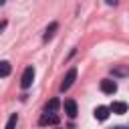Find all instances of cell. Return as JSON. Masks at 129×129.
I'll return each mask as SVG.
<instances>
[{"mask_svg":"<svg viewBox=\"0 0 129 129\" xmlns=\"http://www.w3.org/2000/svg\"><path fill=\"white\" fill-rule=\"evenodd\" d=\"M34 81V67H26L24 73H22V79H20V87L22 89H28Z\"/></svg>","mask_w":129,"mask_h":129,"instance_id":"obj_1","label":"cell"},{"mask_svg":"<svg viewBox=\"0 0 129 129\" xmlns=\"http://www.w3.org/2000/svg\"><path fill=\"white\" fill-rule=\"evenodd\" d=\"M75 79H77V69H69V73L64 75V79H62V83H60V91H62V93L69 91V89L73 87Z\"/></svg>","mask_w":129,"mask_h":129,"instance_id":"obj_2","label":"cell"},{"mask_svg":"<svg viewBox=\"0 0 129 129\" xmlns=\"http://www.w3.org/2000/svg\"><path fill=\"white\" fill-rule=\"evenodd\" d=\"M38 123L44 127V125H58V115L56 113H42V117L38 119Z\"/></svg>","mask_w":129,"mask_h":129,"instance_id":"obj_3","label":"cell"},{"mask_svg":"<svg viewBox=\"0 0 129 129\" xmlns=\"http://www.w3.org/2000/svg\"><path fill=\"white\" fill-rule=\"evenodd\" d=\"M101 91L107 93V95H113V93L117 91V83L111 81V79H103V81H101Z\"/></svg>","mask_w":129,"mask_h":129,"instance_id":"obj_4","label":"cell"},{"mask_svg":"<svg viewBox=\"0 0 129 129\" xmlns=\"http://www.w3.org/2000/svg\"><path fill=\"white\" fill-rule=\"evenodd\" d=\"M64 113H67V117H71V119L77 117V103H75L73 99H67V101H64Z\"/></svg>","mask_w":129,"mask_h":129,"instance_id":"obj_5","label":"cell"},{"mask_svg":"<svg viewBox=\"0 0 129 129\" xmlns=\"http://www.w3.org/2000/svg\"><path fill=\"white\" fill-rule=\"evenodd\" d=\"M58 30V22H50L48 26H46V30H44V34H42V40L44 42H48L52 36H54V32Z\"/></svg>","mask_w":129,"mask_h":129,"instance_id":"obj_6","label":"cell"},{"mask_svg":"<svg viewBox=\"0 0 129 129\" xmlns=\"http://www.w3.org/2000/svg\"><path fill=\"white\" fill-rule=\"evenodd\" d=\"M109 109H111L115 115H123V113H127V103H123V101H115Z\"/></svg>","mask_w":129,"mask_h":129,"instance_id":"obj_7","label":"cell"},{"mask_svg":"<svg viewBox=\"0 0 129 129\" xmlns=\"http://www.w3.org/2000/svg\"><path fill=\"white\" fill-rule=\"evenodd\" d=\"M109 113H111V109L101 105V107H97V109H95V119H99V121H105V119L109 117Z\"/></svg>","mask_w":129,"mask_h":129,"instance_id":"obj_8","label":"cell"},{"mask_svg":"<svg viewBox=\"0 0 129 129\" xmlns=\"http://www.w3.org/2000/svg\"><path fill=\"white\" fill-rule=\"evenodd\" d=\"M56 109H58V99H50L44 105V113H56Z\"/></svg>","mask_w":129,"mask_h":129,"instance_id":"obj_9","label":"cell"},{"mask_svg":"<svg viewBox=\"0 0 129 129\" xmlns=\"http://www.w3.org/2000/svg\"><path fill=\"white\" fill-rule=\"evenodd\" d=\"M10 71H12L10 62H8V60H0V77H8Z\"/></svg>","mask_w":129,"mask_h":129,"instance_id":"obj_10","label":"cell"},{"mask_svg":"<svg viewBox=\"0 0 129 129\" xmlns=\"http://www.w3.org/2000/svg\"><path fill=\"white\" fill-rule=\"evenodd\" d=\"M111 73L117 75V77H125V75H129V69H127V67H113Z\"/></svg>","mask_w":129,"mask_h":129,"instance_id":"obj_11","label":"cell"},{"mask_svg":"<svg viewBox=\"0 0 129 129\" xmlns=\"http://www.w3.org/2000/svg\"><path fill=\"white\" fill-rule=\"evenodd\" d=\"M16 123H18V115H16V113H12V115H10V119H8V123H6V127H4V129H16Z\"/></svg>","mask_w":129,"mask_h":129,"instance_id":"obj_12","label":"cell"},{"mask_svg":"<svg viewBox=\"0 0 129 129\" xmlns=\"http://www.w3.org/2000/svg\"><path fill=\"white\" fill-rule=\"evenodd\" d=\"M6 24H8V22H6V20H0V34H2V32H4V28H6Z\"/></svg>","mask_w":129,"mask_h":129,"instance_id":"obj_13","label":"cell"},{"mask_svg":"<svg viewBox=\"0 0 129 129\" xmlns=\"http://www.w3.org/2000/svg\"><path fill=\"white\" fill-rule=\"evenodd\" d=\"M105 2H107L109 6H117V2H119V0H105Z\"/></svg>","mask_w":129,"mask_h":129,"instance_id":"obj_14","label":"cell"},{"mask_svg":"<svg viewBox=\"0 0 129 129\" xmlns=\"http://www.w3.org/2000/svg\"><path fill=\"white\" fill-rule=\"evenodd\" d=\"M2 4H6V0H0V6H2Z\"/></svg>","mask_w":129,"mask_h":129,"instance_id":"obj_15","label":"cell"},{"mask_svg":"<svg viewBox=\"0 0 129 129\" xmlns=\"http://www.w3.org/2000/svg\"><path fill=\"white\" fill-rule=\"evenodd\" d=\"M115 129H123V127H115Z\"/></svg>","mask_w":129,"mask_h":129,"instance_id":"obj_16","label":"cell"}]
</instances>
